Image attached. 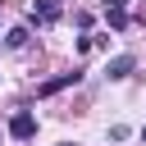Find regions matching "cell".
<instances>
[{"label": "cell", "mask_w": 146, "mask_h": 146, "mask_svg": "<svg viewBox=\"0 0 146 146\" xmlns=\"http://www.w3.org/2000/svg\"><path fill=\"white\" fill-rule=\"evenodd\" d=\"M9 137H14V141H32V137H36V114H32V110H18V114L9 119Z\"/></svg>", "instance_id": "cell-1"}, {"label": "cell", "mask_w": 146, "mask_h": 146, "mask_svg": "<svg viewBox=\"0 0 146 146\" xmlns=\"http://www.w3.org/2000/svg\"><path fill=\"white\" fill-rule=\"evenodd\" d=\"M132 68H137V59H132V55H114V59H110V68H105V73H110V82H123V78H128V73H132Z\"/></svg>", "instance_id": "cell-2"}, {"label": "cell", "mask_w": 146, "mask_h": 146, "mask_svg": "<svg viewBox=\"0 0 146 146\" xmlns=\"http://www.w3.org/2000/svg\"><path fill=\"white\" fill-rule=\"evenodd\" d=\"M82 73H59V78H50V82H41L36 87V96H55V91H64V87H73Z\"/></svg>", "instance_id": "cell-3"}, {"label": "cell", "mask_w": 146, "mask_h": 146, "mask_svg": "<svg viewBox=\"0 0 146 146\" xmlns=\"http://www.w3.org/2000/svg\"><path fill=\"white\" fill-rule=\"evenodd\" d=\"M59 18V0H36L32 5V23H55Z\"/></svg>", "instance_id": "cell-4"}, {"label": "cell", "mask_w": 146, "mask_h": 146, "mask_svg": "<svg viewBox=\"0 0 146 146\" xmlns=\"http://www.w3.org/2000/svg\"><path fill=\"white\" fill-rule=\"evenodd\" d=\"M105 18H110V27H114V32H123V27H128V9H105Z\"/></svg>", "instance_id": "cell-5"}, {"label": "cell", "mask_w": 146, "mask_h": 146, "mask_svg": "<svg viewBox=\"0 0 146 146\" xmlns=\"http://www.w3.org/2000/svg\"><path fill=\"white\" fill-rule=\"evenodd\" d=\"M5 41H9L14 50H18V46H27V27H9V32H5Z\"/></svg>", "instance_id": "cell-6"}, {"label": "cell", "mask_w": 146, "mask_h": 146, "mask_svg": "<svg viewBox=\"0 0 146 146\" xmlns=\"http://www.w3.org/2000/svg\"><path fill=\"white\" fill-rule=\"evenodd\" d=\"M105 9H128V0H105Z\"/></svg>", "instance_id": "cell-7"}, {"label": "cell", "mask_w": 146, "mask_h": 146, "mask_svg": "<svg viewBox=\"0 0 146 146\" xmlns=\"http://www.w3.org/2000/svg\"><path fill=\"white\" fill-rule=\"evenodd\" d=\"M141 141H146V128H141Z\"/></svg>", "instance_id": "cell-8"}, {"label": "cell", "mask_w": 146, "mask_h": 146, "mask_svg": "<svg viewBox=\"0 0 146 146\" xmlns=\"http://www.w3.org/2000/svg\"><path fill=\"white\" fill-rule=\"evenodd\" d=\"M0 5H5V0H0Z\"/></svg>", "instance_id": "cell-9"}]
</instances>
